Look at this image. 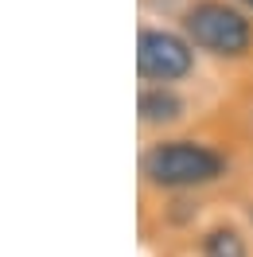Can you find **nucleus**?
<instances>
[{"label":"nucleus","mask_w":253,"mask_h":257,"mask_svg":"<svg viewBox=\"0 0 253 257\" xmlns=\"http://www.w3.org/2000/svg\"><path fill=\"white\" fill-rule=\"evenodd\" d=\"M203 257H245L237 230H210L203 241Z\"/></svg>","instance_id":"5"},{"label":"nucleus","mask_w":253,"mask_h":257,"mask_svg":"<svg viewBox=\"0 0 253 257\" xmlns=\"http://www.w3.org/2000/svg\"><path fill=\"white\" fill-rule=\"evenodd\" d=\"M137 70L144 78H156V82H175L191 70V47L187 39H179L172 32H156L148 28L137 39Z\"/></svg>","instance_id":"3"},{"label":"nucleus","mask_w":253,"mask_h":257,"mask_svg":"<svg viewBox=\"0 0 253 257\" xmlns=\"http://www.w3.org/2000/svg\"><path fill=\"white\" fill-rule=\"evenodd\" d=\"M245 4H253V0H245Z\"/></svg>","instance_id":"6"},{"label":"nucleus","mask_w":253,"mask_h":257,"mask_svg":"<svg viewBox=\"0 0 253 257\" xmlns=\"http://www.w3.org/2000/svg\"><path fill=\"white\" fill-rule=\"evenodd\" d=\"M179 113H183V101L172 90H164V86L141 94V121L144 125H164V121H175Z\"/></svg>","instance_id":"4"},{"label":"nucleus","mask_w":253,"mask_h":257,"mask_svg":"<svg viewBox=\"0 0 253 257\" xmlns=\"http://www.w3.org/2000/svg\"><path fill=\"white\" fill-rule=\"evenodd\" d=\"M249 218H253V210H249Z\"/></svg>","instance_id":"7"},{"label":"nucleus","mask_w":253,"mask_h":257,"mask_svg":"<svg viewBox=\"0 0 253 257\" xmlns=\"http://www.w3.org/2000/svg\"><path fill=\"white\" fill-rule=\"evenodd\" d=\"M183 32L195 47L210 51V55H230V59L245 55L253 43L249 20L222 0H195L183 12Z\"/></svg>","instance_id":"1"},{"label":"nucleus","mask_w":253,"mask_h":257,"mask_svg":"<svg viewBox=\"0 0 253 257\" xmlns=\"http://www.w3.org/2000/svg\"><path fill=\"white\" fill-rule=\"evenodd\" d=\"M222 156L195 141H168L144 156V176L156 187H199L222 176Z\"/></svg>","instance_id":"2"}]
</instances>
